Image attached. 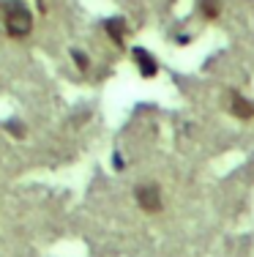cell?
<instances>
[{"label": "cell", "instance_id": "277c9868", "mask_svg": "<svg viewBox=\"0 0 254 257\" xmlns=\"http://www.w3.org/2000/svg\"><path fill=\"white\" fill-rule=\"evenodd\" d=\"M134 60L142 66V74H145V77H153V74H156V60L150 58V55L142 50V47H137V50H134Z\"/></svg>", "mask_w": 254, "mask_h": 257}, {"label": "cell", "instance_id": "5b68a950", "mask_svg": "<svg viewBox=\"0 0 254 257\" xmlns=\"http://www.w3.org/2000/svg\"><path fill=\"white\" fill-rule=\"evenodd\" d=\"M126 22L123 20H107V33L112 36L115 41H118V44H123V36H126Z\"/></svg>", "mask_w": 254, "mask_h": 257}, {"label": "cell", "instance_id": "8992f818", "mask_svg": "<svg viewBox=\"0 0 254 257\" xmlns=\"http://www.w3.org/2000/svg\"><path fill=\"white\" fill-rule=\"evenodd\" d=\"M219 0H199V11H202V17H208V20H216L219 17Z\"/></svg>", "mask_w": 254, "mask_h": 257}, {"label": "cell", "instance_id": "6da1fadb", "mask_svg": "<svg viewBox=\"0 0 254 257\" xmlns=\"http://www.w3.org/2000/svg\"><path fill=\"white\" fill-rule=\"evenodd\" d=\"M0 30L11 39H25L33 30V17L22 0H0Z\"/></svg>", "mask_w": 254, "mask_h": 257}, {"label": "cell", "instance_id": "7a4b0ae2", "mask_svg": "<svg viewBox=\"0 0 254 257\" xmlns=\"http://www.w3.org/2000/svg\"><path fill=\"white\" fill-rule=\"evenodd\" d=\"M137 203H140L145 211H161V194H159V186L153 183H145V186L137 189Z\"/></svg>", "mask_w": 254, "mask_h": 257}, {"label": "cell", "instance_id": "52a82bcc", "mask_svg": "<svg viewBox=\"0 0 254 257\" xmlns=\"http://www.w3.org/2000/svg\"><path fill=\"white\" fill-rule=\"evenodd\" d=\"M74 58H77V63H80L82 69H85V66H88V60H85V55H80V52H74Z\"/></svg>", "mask_w": 254, "mask_h": 257}, {"label": "cell", "instance_id": "3957f363", "mask_svg": "<svg viewBox=\"0 0 254 257\" xmlns=\"http://www.w3.org/2000/svg\"><path fill=\"white\" fill-rule=\"evenodd\" d=\"M229 109H232V115L240 120H249L254 115V104L249 99H243L238 90H229Z\"/></svg>", "mask_w": 254, "mask_h": 257}]
</instances>
